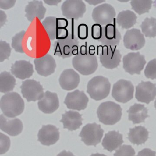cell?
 I'll use <instances>...</instances> for the list:
<instances>
[{
  "label": "cell",
  "mask_w": 156,
  "mask_h": 156,
  "mask_svg": "<svg viewBox=\"0 0 156 156\" xmlns=\"http://www.w3.org/2000/svg\"><path fill=\"white\" fill-rule=\"evenodd\" d=\"M88 101L89 99L84 92L77 89L67 94L64 104L69 109L80 111L86 108Z\"/></svg>",
  "instance_id": "14"
},
{
  "label": "cell",
  "mask_w": 156,
  "mask_h": 156,
  "mask_svg": "<svg viewBox=\"0 0 156 156\" xmlns=\"http://www.w3.org/2000/svg\"><path fill=\"white\" fill-rule=\"evenodd\" d=\"M115 15L114 8L110 4L105 3L95 8L92 16L94 21L97 24L106 26L113 22Z\"/></svg>",
  "instance_id": "12"
},
{
  "label": "cell",
  "mask_w": 156,
  "mask_h": 156,
  "mask_svg": "<svg viewBox=\"0 0 156 156\" xmlns=\"http://www.w3.org/2000/svg\"><path fill=\"white\" fill-rule=\"evenodd\" d=\"M16 0H0V9L8 10L14 7Z\"/></svg>",
  "instance_id": "40"
},
{
  "label": "cell",
  "mask_w": 156,
  "mask_h": 156,
  "mask_svg": "<svg viewBox=\"0 0 156 156\" xmlns=\"http://www.w3.org/2000/svg\"><path fill=\"white\" fill-rule=\"evenodd\" d=\"M88 27L87 24L82 23L77 27V37L81 40H85L88 38Z\"/></svg>",
  "instance_id": "38"
},
{
  "label": "cell",
  "mask_w": 156,
  "mask_h": 156,
  "mask_svg": "<svg viewBox=\"0 0 156 156\" xmlns=\"http://www.w3.org/2000/svg\"><path fill=\"white\" fill-rule=\"evenodd\" d=\"M59 82L60 86L63 89L66 91H72L79 85L80 76L73 69H65L61 74Z\"/></svg>",
  "instance_id": "19"
},
{
  "label": "cell",
  "mask_w": 156,
  "mask_h": 156,
  "mask_svg": "<svg viewBox=\"0 0 156 156\" xmlns=\"http://www.w3.org/2000/svg\"><path fill=\"white\" fill-rule=\"evenodd\" d=\"M136 152L130 145H124L116 151L114 156H135Z\"/></svg>",
  "instance_id": "36"
},
{
  "label": "cell",
  "mask_w": 156,
  "mask_h": 156,
  "mask_svg": "<svg viewBox=\"0 0 156 156\" xmlns=\"http://www.w3.org/2000/svg\"><path fill=\"white\" fill-rule=\"evenodd\" d=\"M110 88L111 84L107 78L97 76L88 82L87 92L92 99L99 101L107 97Z\"/></svg>",
  "instance_id": "6"
},
{
  "label": "cell",
  "mask_w": 156,
  "mask_h": 156,
  "mask_svg": "<svg viewBox=\"0 0 156 156\" xmlns=\"http://www.w3.org/2000/svg\"><path fill=\"white\" fill-rule=\"evenodd\" d=\"M20 88L23 96L29 102L39 101L44 95L42 86L40 82L34 79H27L23 81Z\"/></svg>",
  "instance_id": "10"
},
{
  "label": "cell",
  "mask_w": 156,
  "mask_h": 156,
  "mask_svg": "<svg viewBox=\"0 0 156 156\" xmlns=\"http://www.w3.org/2000/svg\"><path fill=\"white\" fill-rule=\"evenodd\" d=\"M86 2H87L89 5H94V6H96L99 3H102V2H105V1H97V0H90V1H87V0H85Z\"/></svg>",
  "instance_id": "44"
},
{
  "label": "cell",
  "mask_w": 156,
  "mask_h": 156,
  "mask_svg": "<svg viewBox=\"0 0 156 156\" xmlns=\"http://www.w3.org/2000/svg\"><path fill=\"white\" fill-rule=\"evenodd\" d=\"M124 143L123 136L119 131H110L105 135L102 141L104 149L111 152L115 150Z\"/></svg>",
  "instance_id": "26"
},
{
  "label": "cell",
  "mask_w": 156,
  "mask_h": 156,
  "mask_svg": "<svg viewBox=\"0 0 156 156\" xmlns=\"http://www.w3.org/2000/svg\"><path fill=\"white\" fill-rule=\"evenodd\" d=\"M134 92V86L130 81L120 79L113 85L112 96L116 101L125 104L133 98Z\"/></svg>",
  "instance_id": "7"
},
{
  "label": "cell",
  "mask_w": 156,
  "mask_h": 156,
  "mask_svg": "<svg viewBox=\"0 0 156 156\" xmlns=\"http://www.w3.org/2000/svg\"><path fill=\"white\" fill-rule=\"evenodd\" d=\"M127 112L129 114V120L132 121L133 124L144 122L145 119L149 117L147 114L148 110L147 108L141 104H134Z\"/></svg>",
  "instance_id": "27"
},
{
  "label": "cell",
  "mask_w": 156,
  "mask_h": 156,
  "mask_svg": "<svg viewBox=\"0 0 156 156\" xmlns=\"http://www.w3.org/2000/svg\"><path fill=\"white\" fill-rule=\"evenodd\" d=\"M142 32L146 37L154 38L156 36V19L147 18L140 25Z\"/></svg>",
  "instance_id": "31"
},
{
  "label": "cell",
  "mask_w": 156,
  "mask_h": 156,
  "mask_svg": "<svg viewBox=\"0 0 156 156\" xmlns=\"http://www.w3.org/2000/svg\"><path fill=\"white\" fill-rule=\"evenodd\" d=\"M7 16L5 12L2 10H0V27L2 28L6 23Z\"/></svg>",
  "instance_id": "42"
},
{
  "label": "cell",
  "mask_w": 156,
  "mask_h": 156,
  "mask_svg": "<svg viewBox=\"0 0 156 156\" xmlns=\"http://www.w3.org/2000/svg\"><path fill=\"white\" fill-rule=\"evenodd\" d=\"M123 41L125 47L132 51L140 50L145 44L144 35L136 29L128 30L124 35Z\"/></svg>",
  "instance_id": "17"
},
{
  "label": "cell",
  "mask_w": 156,
  "mask_h": 156,
  "mask_svg": "<svg viewBox=\"0 0 156 156\" xmlns=\"http://www.w3.org/2000/svg\"><path fill=\"white\" fill-rule=\"evenodd\" d=\"M25 17L29 21L32 22L36 17L41 21L45 17L46 9L42 2L34 0L29 2L25 9Z\"/></svg>",
  "instance_id": "24"
},
{
  "label": "cell",
  "mask_w": 156,
  "mask_h": 156,
  "mask_svg": "<svg viewBox=\"0 0 156 156\" xmlns=\"http://www.w3.org/2000/svg\"><path fill=\"white\" fill-rule=\"evenodd\" d=\"M82 115L78 112L74 111H66L62 115L60 122L63 124L64 128L67 129L70 131L76 130L83 124Z\"/></svg>",
  "instance_id": "25"
},
{
  "label": "cell",
  "mask_w": 156,
  "mask_h": 156,
  "mask_svg": "<svg viewBox=\"0 0 156 156\" xmlns=\"http://www.w3.org/2000/svg\"><path fill=\"white\" fill-rule=\"evenodd\" d=\"M129 130L128 139L133 144L141 145L144 144L148 138L149 132L144 127L136 126L129 129Z\"/></svg>",
  "instance_id": "28"
},
{
  "label": "cell",
  "mask_w": 156,
  "mask_h": 156,
  "mask_svg": "<svg viewBox=\"0 0 156 156\" xmlns=\"http://www.w3.org/2000/svg\"><path fill=\"white\" fill-rule=\"evenodd\" d=\"M11 71L15 77L21 80L30 78L34 73L33 65L25 60L16 61L12 66Z\"/></svg>",
  "instance_id": "23"
},
{
  "label": "cell",
  "mask_w": 156,
  "mask_h": 156,
  "mask_svg": "<svg viewBox=\"0 0 156 156\" xmlns=\"http://www.w3.org/2000/svg\"><path fill=\"white\" fill-rule=\"evenodd\" d=\"M38 140L45 146H50L55 144L60 137L59 129L55 126L48 125L43 126L39 130Z\"/></svg>",
  "instance_id": "20"
},
{
  "label": "cell",
  "mask_w": 156,
  "mask_h": 156,
  "mask_svg": "<svg viewBox=\"0 0 156 156\" xmlns=\"http://www.w3.org/2000/svg\"><path fill=\"white\" fill-rule=\"evenodd\" d=\"M79 44L76 36L73 33L69 32L54 43V55L64 59L77 55L79 53Z\"/></svg>",
  "instance_id": "3"
},
{
  "label": "cell",
  "mask_w": 156,
  "mask_h": 156,
  "mask_svg": "<svg viewBox=\"0 0 156 156\" xmlns=\"http://www.w3.org/2000/svg\"><path fill=\"white\" fill-rule=\"evenodd\" d=\"M123 62L124 70L130 75L140 74L147 62L144 55L140 52L129 53L125 55Z\"/></svg>",
  "instance_id": "11"
},
{
  "label": "cell",
  "mask_w": 156,
  "mask_h": 156,
  "mask_svg": "<svg viewBox=\"0 0 156 156\" xmlns=\"http://www.w3.org/2000/svg\"><path fill=\"white\" fill-rule=\"evenodd\" d=\"M39 109L45 114H51L59 107V100L57 94L46 91L43 97L38 103Z\"/></svg>",
  "instance_id": "22"
},
{
  "label": "cell",
  "mask_w": 156,
  "mask_h": 156,
  "mask_svg": "<svg viewBox=\"0 0 156 156\" xmlns=\"http://www.w3.org/2000/svg\"><path fill=\"white\" fill-rule=\"evenodd\" d=\"M104 132L100 125L94 123L83 127L79 136L86 145L95 147L101 142Z\"/></svg>",
  "instance_id": "9"
},
{
  "label": "cell",
  "mask_w": 156,
  "mask_h": 156,
  "mask_svg": "<svg viewBox=\"0 0 156 156\" xmlns=\"http://www.w3.org/2000/svg\"><path fill=\"white\" fill-rule=\"evenodd\" d=\"M152 3L151 0H133L130 2L132 9L139 15L148 12Z\"/></svg>",
  "instance_id": "32"
},
{
  "label": "cell",
  "mask_w": 156,
  "mask_h": 156,
  "mask_svg": "<svg viewBox=\"0 0 156 156\" xmlns=\"http://www.w3.org/2000/svg\"><path fill=\"white\" fill-rule=\"evenodd\" d=\"M0 154H2L6 153L9 148L10 146V140L9 138L0 133Z\"/></svg>",
  "instance_id": "37"
},
{
  "label": "cell",
  "mask_w": 156,
  "mask_h": 156,
  "mask_svg": "<svg viewBox=\"0 0 156 156\" xmlns=\"http://www.w3.org/2000/svg\"><path fill=\"white\" fill-rule=\"evenodd\" d=\"M137 16L130 10L123 11L119 13L116 22L122 29H129L133 27L136 23Z\"/></svg>",
  "instance_id": "29"
},
{
  "label": "cell",
  "mask_w": 156,
  "mask_h": 156,
  "mask_svg": "<svg viewBox=\"0 0 156 156\" xmlns=\"http://www.w3.org/2000/svg\"><path fill=\"white\" fill-rule=\"evenodd\" d=\"M57 156H75L71 151H67L64 150L60 152Z\"/></svg>",
  "instance_id": "45"
},
{
  "label": "cell",
  "mask_w": 156,
  "mask_h": 156,
  "mask_svg": "<svg viewBox=\"0 0 156 156\" xmlns=\"http://www.w3.org/2000/svg\"><path fill=\"white\" fill-rule=\"evenodd\" d=\"M103 27L99 24H94L91 28V35L94 40L99 41L102 37Z\"/></svg>",
  "instance_id": "39"
},
{
  "label": "cell",
  "mask_w": 156,
  "mask_h": 156,
  "mask_svg": "<svg viewBox=\"0 0 156 156\" xmlns=\"http://www.w3.org/2000/svg\"><path fill=\"white\" fill-rule=\"evenodd\" d=\"M90 156H107L105 155V154H99V153H95V154H93Z\"/></svg>",
  "instance_id": "46"
},
{
  "label": "cell",
  "mask_w": 156,
  "mask_h": 156,
  "mask_svg": "<svg viewBox=\"0 0 156 156\" xmlns=\"http://www.w3.org/2000/svg\"><path fill=\"white\" fill-rule=\"evenodd\" d=\"M156 153L150 149L145 148L139 151L136 156H156Z\"/></svg>",
  "instance_id": "41"
},
{
  "label": "cell",
  "mask_w": 156,
  "mask_h": 156,
  "mask_svg": "<svg viewBox=\"0 0 156 156\" xmlns=\"http://www.w3.org/2000/svg\"><path fill=\"white\" fill-rule=\"evenodd\" d=\"M72 64L75 70L84 76L92 74L98 67L97 58L94 53L88 52L86 48L83 50L82 47L80 52L73 58Z\"/></svg>",
  "instance_id": "1"
},
{
  "label": "cell",
  "mask_w": 156,
  "mask_h": 156,
  "mask_svg": "<svg viewBox=\"0 0 156 156\" xmlns=\"http://www.w3.org/2000/svg\"><path fill=\"white\" fill-rule=\"evenodd\" d=\"M44 2L47 5L50 6H57L60 2H62L61 0H51V1H44Z\"/></svg>",
  "instance_id": "43"
},
{
  "label": "cell",
  "mask_w": 156,
  "mask_h": 156,
  "mask_svg": "<svg viewBox=\"0 0 156 156\" xmlns=\"http://www.w3.org/2000/svg\"><path fill=\"white\" fill-rule=\"evenodd\" d=\"M50 40H59L69 33L67 28L68 22L64 18L47 17L42 22Z\"/></svg>",
  "instance_id": "5"
},
{
  "label": "cell",
  "mask_w": 156,
  "mask_h": 156,
  "mask_svg": "<svg viewBox=\"0 0 156 156\" xmlns=\"http://www.w3.org/2000/svg\"><path fill=\"white\" fill-rule=\"evenodd\" d=\"M15 77L9 72L4 71L0 74V92L4 94L13 91L16 85Z\"/></svg>",
  "instance_id": "30"
},
{
  "label": "cell",
  "mask_w": 156,
  "mask_h": 156,
  "mask_svg": "<svg viewBox=\"0 0 156 156\" xmlns=\"http://www.w3.org/2000/svg\"><path fill=\"white\" fill-rule=\"evenodd\" d=\"M25 33V31L22 30L16 34L15 36L12 37V47L17 52L20 53H24L23 48L22 42Z\"/></svg>",
  "instance_id": "33"
},
{
  "label": "cell",
  "mask_w": 156,
  "mask_h": 156,
  "mask_svg": "<svg viewBox=\"0 0 156 156\" xmlns=\"http://www.w3.org/2000/svg\"><path fill=\"white\" fill-rule=\"evenodd\" d=\"M120 33L114 24H109L103 27L102 37L98 41L103 45L115 47L121 40Z\"/></svg>",
  "instance_id": "18"
},
{
  "label": "cell",
  "mask_w": 156,
  "mask_h": 156,
  "mask_svg": "<svg viewBox=\"0 0 156 156\" xmlns=\"http://www.w3.org/2000/svg\"><path fill=\"white\" fill-rule=\"evenodd\" d=\"M154 106H155V108L156 109V99L155 100V102H154Z\"/></svg>",
  "instance_id": "47"
},
{
  "label": "cell",
  "mask_w": 156,
  "mask_h": 156,
  "mask_svg": "<svg viewBox=\"0 0 156 156\" xmlns=\"http://www.w3.org/2000/svg\"><path fill=\"white\" fill-rule=\"evenodd\" d=\"M122 108L118 104L107 101L100 104L97 110L99 121L106 125H114L121 119Z\"/></svg>",
  "instance_id": "4"
},
{
  "label": "cell",
  "mask_w": 156,
  "mask_h": 156,
  "mask_svg": "<svg viewBox=\"0 0 156 156\" xmlns=\"http://www.w3.org/2000/svg\"><path fill=\"white\" fill-rule=\"evenodd\" d=\"M121 57L120 52L116 48L104 46L100 54V62L107 69H114L119 65Z\"/></svg>",
  "instance_id": "13"
},
{
  "label": "cell",
  "mask_w": 156,
  "mask_h": 156,
  "mask_svg": "<svg viewBox=\"0 0 156 156\" xmlns=\"http://www.w3.org/2000/svg\"><path fill=\"white\" fill-rule=\"evenodd\" d=\"M62 15L69 20L83 18L86 11L85 3L82 0H66L61 7Z\"/></svg>",
  "instance_id": "8"
},
{
  "label": "cell",
  "mask_w": 156,
  "mask_h": 156,
  "mask_svg": "<svg viewBox=\"0 0 156 156\" xmlns=\"http://www.w3.org/2000/svg\"><path fill=\"white\" fill-rule=\"evenodd\" d=\"M12 49L10 44L5 41H0V62H2L9 59L11 53Z\"/></svg>",
  "instance_id": "34"
},
{
  "label": "cell",
  "mask_w": 156,
  "mask_h": 156,
  "mask_svg": "<svg viewBox=\"0 0 156 156\" xmlns=\"http://www.w3.org/2000/svg\"><path fill=\"white\" fill-rule=\"evenodd\" d=\"M34 64L35 70L38 74L44 77L53 74L56 67L55 60L49 54L34 59Z\"/></svg>",
  "instance_id": "16"
},
{
  "label": "cell",
  "mask_w": 156,
  "mask_h": 156,
  "mask_svg": "<svg viewBox=\"0 0 156 156\" xmlns=\"http://www.w3.org/2000/svg\"><path fill=\"white\" fill-rule=\"evenodd\" d=\"M0 128L11 136L20 134L23 129L22 122L18 118L10 119L5 115L0 116Z\"/></svg>",
  "instance_id": "21"
},
{
  "label": "cell",
  "mask_w": 156,
  "mask_h": 156,
  "mask_svg": "<svg viewBox=\"0 0 156 156\" xmlns=\"http://www.w3.org/2000/svg\"><path fill=\"white\" fill-rule=\"evenodd\" d=\"M136 98L139 102L149 104L156 96V86L151 82L141 81L136 86Z\"/></svg>",
  "instance_id": "15"
},
{
  "label": "cell",
  "mask_w": 156,
  "mask_h": 156,
  "mask_svg": "<svg viewBox=\"0 0 156 156\" xmlns=\"http://www.w3.org/2000/svg\"><path fill=\"white\" fill-rule=\"evenodd\" d=\"M145 76L147 78L156 79V59H154L149 62L145 71Z\"/></svg>",
  "instance_id": "35"
},
{
  "label": "cell",
  "mask_w": 156,
  "mask_h": 156,
  "mask_svg": "<svg viewBox=\"0 0 156 156\" xmlns=\"http://www.w3.org/2000/svg\"><path fill=\"white\" fill-rule=\"evenodd\" d=\"M24 106L23 99L16 92L5 94L0 101L2 111L9 118H14L20 115L24 110Z\"/></svg>",
  "instance_id": "2"
}]
</instances>
